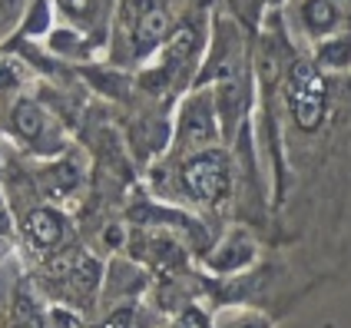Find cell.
<instances>
[{
	"label": "cell",
	"instance_id": "obj_6",
	"mask_svg": "<svg viewBox=\"0 0 351 328\" xmlns=\"http://www.w3.org/2000/svg\"><path fill=\"white\" fill-rule=\"evenodd\" d=\"M315 63L322 70H348L351 67V30L328 34L315 43Z\"/></svg>",
	"mask_w": 351,
	"mask_h": 328
},
{
	"label": "cell",
	"instance_id": "obj_20",
	"mask_svg": "<svg viewBox=\"0 0 351 328\" xmlns=\"http://www.w3.org/2000/svg\"><path fill=\"white\" fill-rule=\"evenodd\" d=\"M275 3H278V0H275Z\"/></svg>",
	"mask_w": 351,
	"mask_h": 328
},
{
	"label": "cell",
	"instance_id": "obj_11",
	"mask_svg": "<svg viewBox=\"0 0 351 328\" xmlns=\"http://www.w3.org/2000/svg\"><path fill=\"white\" fill-rule=\"evenodd\" d=\"M14 130L23 139H37L43 133V110H40L37 103H30V99L17 103V110H14Z\"/></svg>",
	"mask_w": 351,
	"mask_h": 328
},
{
	"label": "cell",
	"instance_id": "obj_14",
	"mask_svg": "<svg viewBox=\"0 0 351 328\" xmlns=\"http://www.w3.org/2000/svg\"><path fill=\"white\" fill-rule=\"evenodd\" d=\"M20 3L23 0H0V20L3 23H14V17L20 14Z\"/></svg>",
	"mask_w": 351,
	"mask_h": 328
},
{
	"label": "cell",
	"instance_id": "obj_2",
	"mask_svg": "<svg viewBox=\"0 0 351 328\" xmlns=\"http://www.w3.org/2000/svg\"><path fill=\"white\" fill-rule=\"evenodd\" d=\"M182 183L186 189L199 199V202H222L229 189H232V169H229V159L219 150H206V153H195L186 166H182Z\"/></svg>",
	"mask_w": 351,
	"mask_h": 328
},
{
	"label": "cell",
	"instance_id": "obj_9",
	"mask_svg": "<svg viewBox=\"0 0 351 328\" xmlns=\"http://www.w3.org/2000/svg\"><path fill=\"white\" fill-rule=\"evenodd\" d=\"M66 285H70L73 295H90L99 285V262L90 259V255H77L73 269L66 275Z\"/></svg>",
	"mask_w": 351,
	"mask_h": 328
},
{
	"label": "cell",
	"instance_id": "obj_4",
	"mask_svg": "<svg viewBox=\"0 0 351 328\" xmlns=\"http://www.w3.org/2000/svg\"><path fill=\"white\" fill-rule=\"evenodd\" d=\"M298 17H302V30L308 37L322 40L345 27V7L338 0H302Z\"/></svg>",
	"mask_w": 351,
	"mask_h": 328
},
{
	"label": "cell",
	"instance_id": "obj_3",
	"mask_svg": "<svg viewBox=\"0 0 351 328\" xmlns=\"http://www.w3.org/2000/svg\"><path fill=\"white\" fill-rule=\"evenodd\" d=\"M126 14L133 17V50L146 57L169 34V7L162 0H130Z\"/></svg>",
	"mask_w": 351,
	"mask_h": 328
},
{
	"label": "cell",
	"instance_id": "obj_8",
	"mask_svg": "<svg viewBox=\"0 0 351 328\" xmlns=\"http://www.w3.org/2000/svg\"><path fill=\"white\" fill-rule=\"evenodd\" d=\"M27 235L40 249H53L63 239V219H60V213H53V209H34L27 215Z\"/></svg>",
	"mask_w": 351,
	"mask_h": 328
},
{
	"label": "cell",
	"instance_id": "obj_10",
	"mask_svg": "<svg viewBox=\"0 0 351 328\" xmlns=\"http://www.w3.org/2000/svg\"><path fill=\"white\" fill-rule=\"evenodd\" d=\"M193 50H195V30L193 27L176 30L173 40H166V67H162V73H173L179 63H186V60H189Z\"/></svg>",
	"mask_w": 351,
	"mask_h": 328
},
{
	"label": "cell",
	"instance_id": "obj_1",
	"mask_svg": "<svg viewBox=\"0 0 351 328\" xmlns=\"http://www.w3.org/2000/svg\"><path fill=\"white\" fill-rule=\"evenodd\" d=\"M328 83L315 60H292L285 70V106L302 133H315L328 116Z\"/></svg>",
	"mask_w": 351,
	"mask_h": 328
},
{
	"label": "cell",
	"instance_id": "obj_16",
	"mask_svg": "<svg viewBox=\"0 0 351 328\" xmlns=\"http://www.w3.org/2000/svg\"><path fill=\"white\" fill-rule=\"evenodd\" d=\"M133 322H136V312L133 309H123V312H117V315L106 318V325H133Z\"/></svg>",
	"mask_w": 351,
	"mask_h": 328
},
{
	"label": "cell",
	"instance_id": "obj_19",
	"mask_svg": "<svg viewBox=\"0 0 351 328\" xmlns=\"http://www.w3.org/2000/svg\"><path fill=\"white\" fill-rule=\"evenodd\" d=\"M43 14H47V7H43V3H37V7H34V20H30V23H27V27H30V30H40V27H43Z\"/></svg>",
	"mask_w": 351,
	"mask_h": 328
},
{
	"label": "cell",
	"instance_id": "obj_18",
	"mask_svg": "<svg viewBox=\"0 0 351 328\" xmlns=\"http://www.w3.org/2000/svg\"><path fill=\"white\" fill-rule=\"evenodd\" d=\"M17 80V70H14V63H7V67H0V90L3 86H10Z\"/></svg>",
	"mask_w": 351,
	"mask_h": 328
},
{
	"label": "cell",
	"instance_id": "obj_12",
	"mask_svg": "<svg viewBox=\"0 0 351 328\" xmlns=\"http://www.w3.org/2000/svg\"><path fill=\"white\" fill-rule=\"evenodd\" d=\"M80 183V176L77 169L70 166V163H63V166H53L50 173H47V189L53 196H63V193H70L73 186Z\"/></svg>",
	"mask_w": 351,
	"mask_h": 328
},
{
	"label": "cell",
	"instance_id": "obj_13",
	"mask_svg": "<svg viewBox=\"0 0 351 328\" xmlns=\"http://www.w3.org/2000/svg\"><path fill=\"white\" fill-rule=\"evenodd\" d=\"M17 322L40 325V318L34 315V302H30V295H23V292H17Z\"/></svg>",
	"mask_w": 351,
	"mask_h": 328
},
{
	"label": "cell",
	"instance_id": "obj_17",
	"mask_svg": "<svg viewBox=\"0 0 351 328\" xmlns=\"http://www.w3.org/2000/svg\"><path fill=\"white\" fill-rule=\"evenodd\" d=\"M53 325H80V315H66V312H53L50 315Z\"/></svg>",
	"mask_w": 351,
	"mask_h": 328
},
{
	"label": "cell",
	"instance_id": "obj_7",
	"mask_svg": "<svg viewBox=\"0 0 351 328\" xmlns=\"http://www.w3.org/2000/svg\"><path fill=\"white\" fill-rule=\"evenodd\" d=\"M252 255H255L252 239L242 235V232H235V235H229V239L215 249V255L209 262H213V269H219V272H235V269H245V266L252 262Z\"/></svg>",
	"mask_w": 351,
	"mask_h": 328
},
{
	"label": "cell",
	"instance_id": "obj_15",
	"mask_svg": "<svg viewBox=\"0 0 351 328\" xmlns=\"http://www.w3.org/2000/svg\"><path fill=\"white\" fill-rule=\"evenodd\" d=\"M176 322H179V325H209V318H206V315H199V312H195V309L182 312V315H179Z\"/></svg>",
	"mask_w": 351,
	"mask_h": 328
},
{
	"label": "cell",
	"instance_id": "obj_5",
	"mask_svg": "<svg viewBox=\"0 0 351 328\" xmlns=\"http://www.w3.org/2000/svg\"><path fill=\"white\" fill-rule=\"evenodd\" d=\"M182 139L193 146H206L215 139V119L209 97H195L182 110Z\"/></svg>",
	"mask_w": 351,
	"mask_h": 328
}]
</instances>
